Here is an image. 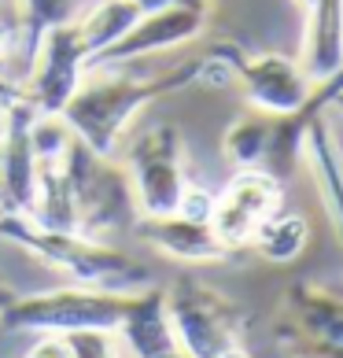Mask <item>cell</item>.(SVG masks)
Instances as JSON below:
<instances>
[{"instance_id":"obj_15","label":"cell","mask_w":343,"mask_h":358,"mask_svg":"<svg viewBox=\"0 0 343 358\" xmlns=\"http://www.w3.org/2000/svg\"><path fill=\"white\" fill-rule=\"evenodd\" d=\"M299 159L307 163L314 185H318L321 207L328 210V222L343 244V148L336 141V129L328 122V111L314 115L307 129H302Z\"/></svg>"},{"instance_id":"obj_21","label":"cell","mask_w":343,"mask_h":358,"mask_svg":"<svg viewBox=\"0 0 343 358\" xmlns=\"http://www.w3.org/2000/svg\"><path fill=\"white\" fill-rule=\"evenodd\" d=\"M67 348H71V358H118V340L115 333H103V329L71 333Z\"/></svg>"},{"instance_id":"obj_9","label":"cell","mask_w":343,"mask_h":358,"mask_svg":"<svg viewBox=\"0 0 343 358\" xmlns=\"http://www.w3.org/2000/svg\"><path fill=\"white\" fill-rule=\"evenodd\" d=\"M85 74H89V56L74 22H67L41 37L19 92L37 108V115H63L71 96L82 89Z\"/></svg>"},{"instance_id":"obj_20","label":"cell","mask_w":343,"mask_h":358,"mask_svg":"<svg viewBox=\"0 0 343 358\" xmlns=\"http://www.w3.org/2000/svg\"><path fill=\"white\" fill-rule=\"evenodd\" d=\"M22 8V26H19V56H22V67H30L37 45H41V37L48 30H56V26H67L82 15L85 0H19ZM11 48V52H15Z\"/></svg>"},{"instance_id":"obj_12","label":"cell","mask_w":343,"mask_h":358,"mask_svg":"<svg viewBox=\"0 0 343 358\" xmlns=\"http://www.w3.org/2000/svg\"><path fill=\"white\" fill-rule=\"evenodd\" d=\"M37 108L19 96L0 111V207L11 215H34L37 200V152H34Z\"/></svg>"},{"instance_id":"obj_28","label":"cell","mask_w":343,"mask_h":358,"mask_svg":"<svg viewBox=\"0 0 343 358\" xmlns=\"http://www.w3.org/2000/svg\"><path fill=\"white\" fill-rule=\"evenodd\" d=\"M0 215H4V207H0Z\"/></svg>"},{"instance_id":"obj_18","label":"cell","mask_w":343,"mask_h":358,"mask_svg":"<svg viewBox=\"0 0 343 358\" xmlns=\"http://www.w3.org/2000/svg\"><path fill=\"white\" fill-rule=\"evenodd\" d=\"M310 241V222L299 210H273V215L258 225V233L251 236V248L258 259L273 262V266H288L302 255V248Z\"/></svg>"},{"instance_id":"obj_22","label":"cell","mask_w":343,"mask_h":358,"mask_svg":"<svg viewBox=\"0 0 343 358\" xmlns=\"http://www.w3.org/2000/svg\"><path fill=\"white\" fill-rule=\"evenodd\" d=\"M210 207H214V196H210L203 185L189 181V189H184V196H181V203H177L174 215H184L192 222H210Z\"/></svg>"},{"instance_id":"obj_11","label":"cell","mask_w":343,"mask_h":358,"mask_svg":"<svg viewBox=\"0 0 343 358\" xmlns=\"http://www.w3.org/2000/svg\"><path fill=\"white\" fill-rule=\"evenodd\" d=\"M207 19H210V0L148 11V15H140L118 37V45H111L100 59H92L89 71L92 67H129L137 59H148V56H159V52H170L177 45H189L207 30Z\"/></svg>"},{"instance_id":"obj_25","label":"cell","mask_w":343,"mask_h":358,"mask_svg":"<svg viewBox=\"0 0 343 358\" xmlns=\"http://www.w3.org/2000/svg\"><path fill=\"white\" fill-rule=\"evenodd\" d=\"M11 48H15V34H11L8 26L0 22V63H4V59L11 56Z\"/></svg>"},{"instance_id":"obj_17","label":"cell","mask_w":343,"mask_h":358,"mask_svg":"<svg viewBox=\"0 0 343 358\" xmlns=\"http://www.w3.org/2000/svg\"><path fill=\"white\" fill-rule=\"evenodd\" d=\"M140 19V8L129 4V0H89L82 8V15L74 19V30L82 37V48L89 63L100 59L111 45H118L129 26Z\"/></svg>"},{"instance_id":"obj_16","label":"cell","mask_w":343,"mask_h":358,"mask_svg":"<svg viewBox=\"0 0 343 358\" xmlns=\"http://www.w3.org/2000/svg\"><path fill=\"white\" fill-rule=\"evenodd\" d=\"M299 67L314 85L343 67V0H314L307 8V37H302Z\"/></svg>"},{"instance_id":"obj_7","label":"cell","mask_w":343,"mask_h":358,"mask_svg":"<svg viewBox=\"0 0 343 358\" xmlns=\"http://www.w3.org/2000/svg\"><path fill=\"white\" fill-rule=\"evenodd\" d=\"M277 340L292 358H343V296L295 281L277 310Z\"/></svg>"},{"instance_id":"obj_4","label":"cell","mask_w":343,"mask_h":358,"mask_svg":"<svg viewBox=\"0 0 343 358\" xmlns=\"http://www.w3.org/2000/svg\"><path fill=\"white\" fill-rule=\"evenodd\" d=\"M126 178L137 203V218L174 215L189 174H184V141L174 122H148L126 141Z\"/></svg>"},{"instance_id":"obj_8","label":"cell","mask_w":343,"mask_h":358,"mask_svg":"<svg viewBox=\"0 0 343 358\" xmlns=\"http://www.w3.org/2000/svg\"><path fill=\"white\" fill-rule=\"evenodd\" d=\"M210 56H218L229 67L233 82L244 85V96L255 111L273 115V118H288L307 103L314 82L295 59L277 56V52H247L244 45L221 41L210 48Z\"/></svg>"},{"instance_id":"obj_10","label":"cell","mask_w":343,"mask_h":358,"mask_svg":"<svg viewBox=\"0 0 343 358\" xmlns=\"http://www.w3.org/2000/svg\"><path fill=\"white\" fill-rule=\"evenodd\" d=\"M284 207V185L266 166L236 170L226 181V189L214 196L210 207V229L229 251H240L251 244L258 225L266 222L273 210Z\"/></svg>"},{"instance_id":"obj_23","label":"cell","mask_w":343,"mask_h":358,"mask_svg":"<svg viewBox=\"0 0 343 358\" xmlns=\"http://www.w3.org/2000/svg\"><path fill=\"white\" fill-rule=\"evenodd\" d=\"M26 358H71L67 336H37V343L30 348Z\"/></svg>"},{"instance_id":"obj_13","label":"cell","mask_w":343,"mask_h":358,"mask_svg":"<svg viewBox=\"0 0 343 358\" xmlns=\"http://www.w3.org/2000/svg\"><path fill=\"white\" fill-rule=\"evenodd\" d=\"M115 336L122 340V348L133 358H184L181 343L174 336V325H170L166 292L155 285L140 288L126 299Z\"/></svg>"},{"instance_id":"obj_2","label":"cell","mask_w":343,"mask_h":358,"mask_svg":"<svg viewBox=\"0 0 343 358\" xmlns=\"http://www.w3.org/2000/svg\"><path fill=\"white\" fill-rule=\"evenodd\" d=\"M0 241L30 251L34 259L63 270L74 285H85V288L133 296V292L152 285V273L133 255L118 251L115 244L85 236L78 229H48V225L34 222L30 215H11V210H4L0 215Z\"/></svg>"},{"instance_id":"obj_6","label":"cell","mask_w":343,"mask_h":358,"mask_svg":"<svg viewBox=\"0 0 343 358\" xmlns=\"http://www.w3.org/2000/svg\"><path fill=\"white\" fill-rule=\"evenodd\" d=\"M74 196V215H78V233L103 241L115 229L137 222V203L129 192V178L115 159L92 155L82 141H74L63 159Z\"/></svg>"},{"instance_id":"obj_27","label":"cell","mask_w":343,"mask_h":358,"mask_svg":"<svg viewBox=\"0 0 343 358\" xmlns=\"http://www.w3.org/2000/svg\"><path fill=\"white\" fill-rule=\"evenodd\" d=\"M295 4H299V8H302V11H307V8H310V4H314V0H295Z\"/></svg>"},{"instance_id":"obj_24","label":"cell","mask_w":343,"mask_h":358,"mask_svg":"<svg viewBox=\"0 0 343 358\" xmlns=\"http://www.w3.org/2000/svg\"><path fill=\"white\" fill-rule=\"evenodd\" d=\"M129 4H137L140 15H148V11H163V8H174V4H196V0H129Z\"/></svg>"},{"instance_id":"obj_1","label":"cell","mask_w":343,"mask_h":358,"mask_svg":"<svg viewBox=\"0 0 343 358\" xmlns=\"http://www.w3.org/2000/svg\"><path fill=\"white\" fill-rule=\"evenodd\" d=\"M184 85H200V59L170 67L166 74H152V78H133L122 67H103V71L92 67L59 118L67 122L74 141H82L92 155L115 159L133 118L152 100L177 92Z\"/></svg>"},{"instance_id":"obj_19","label":"cell","mask_w":343,"mask_h":358,"mask_svg":"<svg viewBox=\"0 0 343 358\" xmlns=\"http://www.w3.org/2000/svg\"><path fill=\"white\" fill-rule=\"evenodd\" d=\"M270 148H273V115H262V111L233 118L226 137H221V152H226V159L236 170L266 166Z\"/></svg>"},{"instance_id":"obj_3","label":"cell","mask_w":343,"mask_h":358,"mask_svg":"<svg viewBox=\"0 0 343 358\" xmlns=\"http://www.w3.org/2000/svg\"><path fill=\"white\" fill-rule=\"evenodd\" d=\"M170 325L184 358H247L244 314L200 277H181L166 288Z\"/></svg>"},{"instance_id":"obj_26","label":"cell","mask_w":343,"mask_h":358,"mask_svg":"<svg viewBox=\"0 0 343 358\" xmlns=\"http://www.w3.org/2000/svg\"><path fill=\"white\" fill-rule=\"evenodd\" d=\"M333 111H343V96H336V100H333Z\"/></svg>"},{"instance_id":"obj_14","label":"cell","mask_w":343,"mask_h":358,"mask_svg":"<svg viewBox=\"0 0 343 358\" xmlns=\"http://www.w3.org/2000/svg\"><path fill=\"white\" fill-rule=\"evenodd\" d=\"M133 229L140 241H148L159 255L184 262V266H210L226 262L233 251L210 229V222H192L184 215H163V218H137Z\"/></svg>"},{"instance_id":"obj_5","label":"cell","mask_w":343,"mask_h":358,"mask_svg":"<svg viewBox=\"0 0 343 358\" xmlns=\"http://www.w3.org/2000/svg\"><path fill=\"white\" fill-rule=\"evenodd\" d=\"M126 299L129 296H118V292L67 285L11 299L0 314V325L11 329V333H37V336H71L85 333V329L115 333L118 322H122Z\"/></svg>"}]
</instances>
